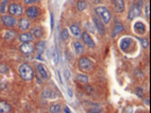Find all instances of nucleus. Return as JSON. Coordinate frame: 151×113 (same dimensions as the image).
Here are the masks:
<instances>
[{
  "label": "nucleus",
  "mask_w": 151,
  "mask_h": 113,
  "mask_svg": "<svg viewBox=\"0 0 151 113\" xmlns=\"http://www.w3.org/2000/svg\"><path fill=\"white\" fill-rule=\"evenodd\" d=\"M1 35H2V39H5L6 42H13V40H15L17 38L18 32H17V30H14V29L8 28V29L2 30Z\"/></svg>",
  "instance_id": "obj_11"
},
{
  "label": "nucleus",
  "mask_w": 151,
  "mask_h": 113,
  "mask_svg": "<svg viewBox=\"0 0 151 113\" xmlns=\"http://www.w3.org/2000/svg\"><path fill=\"white\" fill-rule=\"evenodd\" d=\"M145 18L147 19L150 18V2H147V4H145Z\"/></svg>",
  "instance_id": "obj_30"
},
{
  "label": "nucleus",
  "mask_w": 151,
  "mask_h": 113,
  "mask_svg": "<svg viewBox=\"0 0 151 113\" xmlns=\"http://www.w3.org/2000/svg\"><path fill=\"white\" fill-rule=\"evenodd\" d=\"M64 111H65V113H70V109L68 107H64Z\"/></svg>",
  "instance_id": "obj_37"
},
{
  "label": "nucleus",
  "mask_w": 151,
  "mask_h": 113,
  "mask_svg": "<svg viewBox=\"0 0 151 113\" xmlns=\"http://www.w3.org/2000/svg\"><path fill=\"white\" fill-rule=\"evenodd\" d=\"M35 73L37 74V76L42 81H47L50 78V74H49L44 64H37L35 66Z\"/></svg>",
  "instance_id": "obj_10"
},
{
  "label": "nucleus",
  "mask_w": 151,
  "mask_h": 113,
  "mask_svg": "<svg viewBox=\"0 0 151 113\" xmlns=\"http://www.w3.org/2000/svg\"><path fill=\"white\" fill-rule=\"evenodd\" d=\"M17 39H18L20 43H34L35 42V38L32 35L31 32H20L17 36Z\"/></svg>",
  "instance_id": "obj_14"
},
{
  "label": "nucleus",
  "mask_w": 151,
  "mask_h": 113,
  "mask_svg": "<svg viewBox=\"0 0 151 113\" xmlns=\"http://www.w3.org/2000/svg\"><path fill=\"white\" fill-rule=\"evenodd\" d=\"M73 50H75V53L78 55V56H81L82 54L85 53V45L82 44L80 40H75L73 42Z\"/></svg>",
  "instance_id": "obj_19"
},
{
  "label": "nucleus",
  "mask_w": 151,
  "mask_h": 113,
  "mask_svg": "<svg viewBox=\"0 0 151 113\" xmlns=\"http://www.w3.org/2000/svg\"><path fill=\"white\" fill-rule=\"evenodd\" d=\"M31 32L35 39H42L45 35L44 28H43L42 26H35V27H33Z\"/></svg>",
  "instance_id": "obj_17"
},
{
  "label": "nucleus",
  "mask_w": 151,
  "mask_h": 113,
  "mask_svg": "<svg viewBox=\"0 0 151 113\" xmlns=\"http://www.w3.org/2000/svg\"><path fill=\"white\" fill-rule=\"evenodd\" d=\"M34 46H35V52L37 53V59H43L41 55H43V53L45 52V48H46V43L45 40H42L40 39L36 43H34Z\"/></svg>",
  "instance_id": "obj_13"
},
{
  "label": "nucleus",
  "mask_w": 151,
  "mask_h": 113,
  "mask_svg": "<svg viewBox=\"0 0 151 113\" xmlns=\"http://www.w3.org/2000/svg\"><path fill=\"white\" fill-rule=\"evenodd\" d=\"M124 30V26L121 24L120 21H115V25L113 27V30H112V36L115 37V36H117L120 32H122Z\"/></svg>",
  "instance_id": "obj_22"
},
{
  "label": "nucleus",
  "mask_w": 151,
  "mask_h": 113,
  "mask_svg": "<svg viewBox=\"0 0 151 113\" xmlns=\"http://www.w3.org/2000/svg\"><path fill=\"white\" fill-rule=\"evenodd\" d=\"M133 29H134V32L138 34V35H142L145 32V26L142 21H137L134 26H133Z\"/></svg>",
  "instance_id": "obj_21"
},
{
  "label": "nucleus",
  "mask_w": 151,
  "mask_h": 113,
  "mask_svg": "<svg viewBox=\"0 0 151 113\" xmlns=\"http://www.w3.org/2000/svg\"><path fill=\"white\" fill-rule=\"evenodd\" d=\"M64 76H65V78L67 80H70V72L68 71V69H64Z\"/></svg>",
  "instance_id": "obj_34"
},
{
  "label": "nucleus",
  "mask_w": 151,
  "mask_h": 113,
  "mask_svg": "<svg viewBox=\"0 0 151 113\" xmlns=\"http://www.w3.org/2000/svg\"><path fill=\"white\" fill-rule=\"evenodd\" d=\"M12 0H2V2H6V4H9Z\"/></svg>",
  "instance_id": "obj_39"
},
{
  "label": "nucleus",
  "mask_w": 151,
  "mask_h": 113,
  "mask_svg": "<svg viewBox=\"0 0 151 113\" xmlns=\"http://www.w3.org/2000/svg\"><path fill=\"white\" fill-rule=\"evenodd\" d=\"M1 58H2V55H1V53H0V61H1Z\"/></svg>",
  "instance_id": "obj_41"
},
{
  "label": "nucleus",
  "mask_w": 151,
  "mask_h": 113,
  "mask_svg": "<svg viewBox=\"0 0 151 113\" xmlns=\"http://www.w3.org/2000/svg\"><path fill=\"white\" fill-rule=\"evenodd\" d=\"M69 30L71 32V34H72V35H73L76 38H80V37H81L82 30H81V28H80V27H79L78 25H76V24H72V25H70Z\"/></svg>",
  "instance_id": "obj_20"
},
{
  "label": "nucleus",
  "mask_w": 151,
  "mask_h": 113,
  "mask_svg": "<svg viewBox=\"0 0 151 113\" xmlns=\"http://www.w3.org/2000/svg\"><path fill=\"white\" fill-rule=\"evenodd\" d=\"M95 1H96V2H101V0H95Z\"/></svg>",
  "instance_id": "obj_40"
},
{
  "label": "nucleus",
  "mask_w": 151,
  "mask_h": 113,
  "mask_svg": "<svg viewBox=\"0 0 151 113\" xmlns=\"http://www.w3.org/2000/svg\"><path fill=\"white\" fill-rule=\"evenodd\" d=\"M0 113H13V105L6 100H0Z\"/></svg>",
  "instance_id": "obj_18"
},
{
  "label": "nucleus",
  "mask_w": 151,
  "mask_h": 113,
  "mask_svg": "<svg viewBox=\"0 0 151 113\" xmlns=\"http://www.w3.org/2000/svg\"><path fill=\"white\" fill-rule=\"evenodd\" d=\"M131 45H132V39H131V38H124V39H122V40H121L120 48L122 50L126 52V50L131 47Z\"/></svg>",
  "instance_id": "obj_23"
},
{
  "label": "nucleus",
  "mask_w": 151,
  "mask_h": 113,
  "mask_svg": "<svg viewBox=\"0 0 151 113\" xmlns=\"http://www.w3.org/2000/svg\"><path fill=\"white\" fill-rule=\"evenodd\" d=\"M82 39V44L86 45L87 47H90V48H94L95 47V42L94 39H93V37L89 35V32H85L81 34V37H80Z\"/></svg>",
  "instance_id": "obj_15"
},
{
  "label": "nucleus",
  "mask_w": 151,
  "mask_h": 113,
  "mask_svg": "<svg viewBox=\"0 0 151 113\" xmlns=\"http://www.w3.org/2000/svg\"><path fill=\"white\" fill-rule=\"evenodd\" d=\"M60 37H61V39L62 40H68L70 38V35H69V29H67V28H63L62 30H61V32H60Z\"/></svg>",
  "instance_id": "obj_28"
},
{
  "label": "nucleus",
  "mask_w": 151,
  "mask_h": 113,
  "mask_svg": "<svg viewBox=\"0 0 151 113\" xmlns=\"http://www.w3.org/2000/svg\"><path fill=\"white\" fill-rule=\"evenodd\" d=\"M0 20H1V24L5 26L6 28H10L13 29L15 27H17V18H15L13 16L8 15V13H4L0 16Z\"/></svg>",
  "instance_id": "obj_5"
},
{
  "label": "nucleus",
  "mask_w": 151,
  "mask_h": 113,
  "mask_svg": "<svg viewBox=\"0 0 151 113\" xmlns=\"http://www.w3.org/2000/svg\"><path fill=\"white\" fill-rule=\"evenodd\" d=\"M0 25H1V20H0Z\"/></svg>",
  "instance_id": "obj_43"
},
{
  "label": "nucleus",
  "mask_w": 151,
  "mask_h": 113,
  "mask_svg": "<svg viewBox=\"0 0 151 113\" xmlns=\"http://www.w3.org/2000/svg\"><path fill=\"white\" fill-rule=\"evenodd\" d=\"M87 7H88V4H87L85 0H79V1L77 2V10H78L79 13H82Z\"/></svg>",
  "instance_id": "obj_26"
},
{
  "label": "nucleus",
  "mask_w": 151,
  "mask_h": 113,
  "mask_svg": "<svg viewBox=\"0 0 151 113\" xmlns=\"http://www.w3.org/2000/svg\"><path fill=\"white\" fill-rule=\"evenodd\" d=\"M19 52L25 55V56H31L32 54L35 52V46H34V43H20L18 47Z\"/></svg>",
  "instance_id": "obj_8"
},
{
  "label": "nucleus",
  "mask_w": 151,
  "mask_h": 113,
  "mask_svg": "<svg viewBox=\"0 0 151 113\" xmlns=\"http://www.w3.org/2000/svg\"><path fill=\"white\" fill-rule=\"evenodd\" d=\"M18 75L20 78L25 82H32L35 78V71L32 67L31 64L28 63H20L18 65Z\"/></svg>",
  "instance_id": "obj_1"
},
{
  "label": "nucleus",
  "mask_w": 151,
  "mask_h": 113,
  "mask_svg": "<svg viewBox=\"0 0 151 113\" xmlns=\"http://www.w3.org/2000/svg\"><path fill=\"white\" fill-rule=\"evenodd\" d=\"M68 94H69V96H72V93H71V90H69V88H68Z\"/></svg>",
  "instance_id": "obj_38"
},
{
  "label": "nucleus",
  "mask_w": 151,
  "mask_h": 113,
  "mask_svg": "<svg viewBox=\"0 0 151 113\" xmlns=\"http://www.w3.org/2000/svg\"><path fill=\"white\" fill-rule=\"evenodd\" d=\"M51 29H53V13H51Z\"/></svg>",
  "instance_id": "obj_36"
},
{
  "label": "nucleus",
  "mask_w": 151,
  "mask_h": 113,
  "mask_svg": "<svg viewBox=\"0 0 151 113\" xmlns=\"http://www.w3.org/2000/svg\"><path fill=\"white\" fill-rule=\"evenodd\" d=\"M31 27H32V21L27 18V17L23 16V17H20V18L18 19V21H17V28H18L19 32H27Z\"/></svg>",
  "instance_id": "obj_9"
},
{
  "label": "nucleus",
  "mask_w": 151,
  "mask_h": 113,
  "mask_svg": "<svg viewBox=\"0 0 151 113\" xmlns=\"http://www.w3.org/2000/svg\"><path fill=\"white\" fill-rule=\"evenodd\" d=\"M0 6H1V0H0Z\"/></svg>",
  "instance_id": "obj_42"
},
{
  "label": "nucleus",
  "mask_w": 151,
  "mask_h": 113,
  "mask_svg": "<svg viewBox=\"0 0 151 113\" xmlns=\"http://www.w3.org/2000/svg\"><path fill=\"white\" fill-rule=\"evenodd\" d=\"M78 67L80 71L82 72H86V73H89V72H93L95 69V64L94 62L87 56H82L79 58L78 61Z\"/></svg>",
  "instance_id": "obj_4"
},
{
  "label": "nucleus",
  "mask_w": 151,
  "mask_h": 113,
  "mask_svg": "<svg viewBox=\"0 0 151 113\" xmlns=\"http://www.w3.org/2000/svg\"><path fill=\"white\" fill-rule=\"evenodd\" d=\"M40 1H42V0H24V5H26V6H33V5L38 4Z\"/></svg>",
  "instance_id": "obj_31"
},
{
  "label": "nucleus",
  "mask_w": 151,
  "mask_h": 113,
  "mask_svg": "<svg viewBox=\"0 0 151 113\" xmlns=\"http://www.w3.org/2000/svg\"><path fill=\"white\" fill-rule=\"evenodd\" d=\"M143 0H139L137 4H134L133 6H131L130 10H129V13H127V18L130 20L137 18L141 15V10H142V6H143Z\"/></svg>",
  "instance_id": "obj_7"
},
{
  "label": "nucleus",
  "mask_w": 151,
  "mask_h": 113,
  "mask_svg": "<svg viewBox=\"0 0 151 113\" xmlns=\"http://www.w3.org/2000/svg\"><path fill=\"white\" fill-rule=\"evenodd\" d=\"M140 42H141V45H142L143 48H148V46H149V40H148L147 38H142Z\"/></svg>",
  "instance_id": "obj_32"
},
{
  "label": "nucleus",
  "mask_w": 151,
  "mask_h": 113,
  "mask_svg": "<svg viewBox=\"0 0 151 113\" xmlns=\"http://www.w3.org/2000/svg\"><path fill=\"white\" fill-rule=\"evenodd\" d=\"M52 59H53V64L57 65L58 62H59V54H58V50L55 47L52 50Z\"/></svg>",
  "instance_id": "obj_29"
},
{
  "label": "nucleus",
  "mask_w": 151,
  "mask_h": 113,
  "mask_svg": "<svg viewBox=\"0 0 151 113\" xmlns=\"http://www.w3.org/2000/svg\"><path fill=\"white\" fill-rule=\"evenodd\" d=\"M95 13H96L97 17L101 19V23H103L104 25H108V24L111 23L112 15H111L109 10L107 9L106 7H104V6L96 7V9H95Z\"/></svg>",
  "instance_id": "obj_3"
},
{
  "label": "nucleus",
  "mask_w": 151,
  "mask_h": 113,
  "mask_svg": "<svg viewBox=\"0 0 151 113\" xmlns=\"http://www.w3.org/2000/svg\"><path fill=\"white\" fill-rule=\"evenodd\" d=\"M76 78H77V81L80 82L81 84H87V82H88V76L86 75V74H78V75L76 76Z\"/></svg>",
  "instance_id": "obj_27"
},
{
  "label": "nucleus",
  "mask_w": 151,
  "mask_h": 113,
  "mask_svg": "<svg viewBox=\"0 0 151 113\" xmlns=\"http://www.w3.org/2000/svg\"><path fill=\"white\" fill-rule=\"evenodd\" d=\"M137 92H138L137 94H138L139 96H142V95H143V90H142L141 88H137Z\"/></svg>",
  "instance_id": "obj_35"
},
{
  "label": "nucleus",
  "mask_w": 151,
  "mask_h": 113,
  "mask_svg": "<svg viewBox=\"0 0 151 113\" xmlns=\"http://www.w3.org/2000/svg\"><path fill=\"white\" fill-rule=\"evenodd\" d=\"M93 23H94L95 27H96V30L99 32L101 35H104L105 34V25L101 23V19L97 17V15L93 16Z\"/></svg>",
  "instance_id": "obj_16"
},
{
  "label": "nucleus",
  "mask_w": 151,
  "mask_h": 113,
  "mask_svg": "<svg viewBox=\"0 0 151 113\" xmlns=\"http://www.w3.org/2000/svg\"><path fill=\"white\" fill-rule=\"evenodd\" d=\"M25 17L29 19V20H36V19L41 16V9L38 8L36 5L33 6H27V8L25 9Z\"/></svg>",
  "instance_id": "obj_6"
},
{
  "label": "nucleus",
  "mask_w": 151,
  "mask_h": 113,
  "mask_svg": "<svg viewBox=\"0 0 151 113\" xmlns=\"http://www.w3.org/2000/svg\"><path fill=\"white\" fill-rule=\"evenodd\" d=\"M7 13H8V15L13 16L15 18H20L25 13V8L22 4H19L17 1H10L8 4Z\"/></svg>",
  "instance_id": "obj_2"
},
{
  "label": "nucleus",
  "mask_w": 151,
  "mask_h": 113,
  "mask_svg": "<svg viewBox=\"0 0 151 113\" xmlns=\"http://www.w3.org/2000/svg\"><path fill=\"white\" fill-rule=\"evenodd\" d=\"M85 90H86V92H87V91H89V94L94 93V88H91L90 85H86V86H85Z\"/></svg>",
  "instance_id": "obj_33"
},
{
  "label": "nucleus",
  "mask_w": 151,
  "mask_h": 113,
  "mask_svg": "<svg viewBox=\"0 0 151 113\" xmlns=\"http://www.w3.org/2000/svg\"><path fill=\"white\" fill-rule=\"evenodd\" d=\"M10 72V67L7 63H1L0 62V75H7Z\"/></svg>",
  "instance_id": "obj_25"
},
{
  "label": "nucleus",
  "mask_w": 151,
  "mask_h": 113,
  "mask_svg": "<svg viewBox=\"0 0 151 113\" xmlns=\"http://www.w3.org/2000/svg\"><path fill=\"white\" fill-rule=\"evenodd\" d=\"M50 113H61L62 112V105L61 103H53L49 107Z\"/></svg>",
  "instance_id": "obj_24"
},
{
  "label": "nucleus",
  "mask_w": 151,
  "mask_h": 113,
  "mask_svg": "<svg viewBox=\"0 0 151 113\" xmlns=\"http://www.w3.org/2000/svg\"><path fill=\"white\" fill-rule=\"evenodd\" d=\"M114 11L116 13H122L125 10V0H111Z\"/></svg>",
  "instance_id": "obj_12"
}]
</instances>
